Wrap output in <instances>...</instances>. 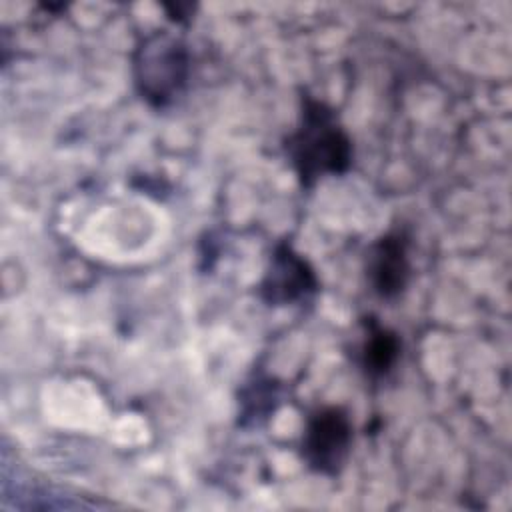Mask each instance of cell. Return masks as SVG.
Here are the masks:
<instances>
[{
  "label": "cell",
  "instance_id": "obj_1",
  "mask_svg": "<svg viewBox=\"0 0 512 512\" xmlns=\"http://www.w3.org/2000/svg\"><path fill=\"white\" fill-rule=\"evenodd\" d=\"M286 154L304 186L324 176L344 174L352 164V140L336 112L312 96H302L298 128L286 140Z\"/></svg>",
  "mask_w": 512,
  "mask_h": 512
},
{
  "label": "cell",
  "instance_id": "obj_2",
  "mask_svg": "<svg viewBox=\"0 0 512 512\" xmlns=\"http://www.w3.org/2000/svg\"><path fill=\"white\" fill-rule=\"evenodd\" d=\"M190 74V54L182 38L168 30L144 36L134 50V84L154 108L172 104L184 90Z\"/></svg>",
  "mask_w": 512,
  "mask_h": 512
},
{
  "label": "cell",
  "instance_id": "obj_3",
  "mask_svg": "<svg viewBox=\"0 0 512 512\" xmlns=\"http://www.w3.org/2000/svg\"><path fill=\"white\" fill-rule=\"evenodd\" d=\"M352 446V422L344 408L326 406L308 416L302 434V458L306 464L326 476H336Z\"/></svg>",
  "mask_w": 512,
  "mask_h": 512
},
{
  "label": "cell",
  "instance_id": "obj_4",
  "mask_svg": "<svg viewBox=\"0 0 512 512\" xmlns=\"http://www.w3.org/2000/svg\"><path fill=\"white\" fill-rule=\"evenodd\" d=\"M316 288L318 280L310 264L292 246L280 244L260 284L262 300L270 306H286L314 294Z\"/></svg>",
  "mask_w": 512,
  "mask_h": 512
},
{
  "label": "cell",
  "instance_id": "obj_5",
  "mask_svg": "<svg viewBox=\"0 0 512 512\" xmlns=\"http://www.w3.org/2000/svg\"><path fill=\"white\" fill-rule=\"evenodd\" d=\"M366 276L374 292L382 298H394L406 288L410 278V262L402 234H386L370 246L366 258Z\"/></svg>",
  "mask_w": 512,
  "mask_h": 512
},
{
  "label": "cell",
  "instance_id": "obj_6",
  "mask_svg": "<svg viewBox=\"0 0 512 512\" xmlns=\"http://www.w3.org/2000/svg\"><path fill=\"white\" fill-rule=\"evenodd\" d=\"M400 356V338L388 328H382L376 322L368 324L366 338L360 348L362 368L368 376L380 378L392 370Z\"/></svg>",
  "mask_w": 512,
  "mask_h": 512
},
{
  "label": "cell",
  "instance_id": "obj_7",
  "mask_svg": "<svg viewBox=\"0 0 512 512\" xmlns=\"http://www.w3.org/2000/svg\"><path fill=\"white\" fill-rule=\"evenodd\" d=\"M164 10L168 12V16L174 20V22H186L192 18L194 10H196V4H190V2H176V4H164Z\"/></svg>",
  "mask_w": 512,
  "mask_h": 512
}]
</instances>
